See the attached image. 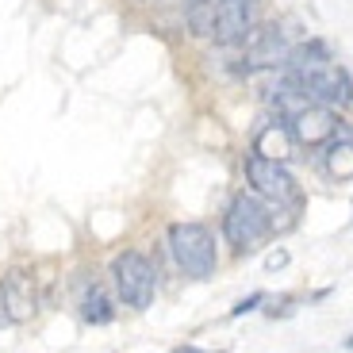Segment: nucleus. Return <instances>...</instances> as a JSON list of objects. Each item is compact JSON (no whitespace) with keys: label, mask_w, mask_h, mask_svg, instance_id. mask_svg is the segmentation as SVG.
<instances>
[{"label":"nucleus","mask_w":353,"mask_h":353,"mask_svg":"<svg viewBox=\"0 0 353 353\" xmlns=\"http://www.w3.org/2000/svg\"><path fill=\"white\" fill-rule=\"evenodd\" d=\"M292 43L288 31L281 23H261L254 27L242 43V73H257V70H281L288 58Z\"/></svg>","instance_id":"obj_5"},{"label":"nucleus","mask_w":353,"mask_h":353,"mask_svg":"<svg viewBox=\"0 0 353 353\" xmlns=\"http://www.w3.org/2000/svg\"><path fill=\"white\" fill-rule=\"evenodd\" d=\"M185 4V19L192 27V35H212V8L215 0H181Z\"/></svg>","instance_id":"obj_13"},{"label":"nucleus","mask_w":353,"mask_h":353,"mask_svg":"<svg viewBox=\"0 0 353 353\" xmlns=\"http://www.w3.org/2000/svg\"><path fill=\"white\" fill-rule=\"evenodd\" d=\"M0 300H4V319H8L12 327H23L31 323L39 311V281L31 269H8V273L0 276Z\"/></svg>","instance_id":"obj_8"},{"label":"nucleus","mask_w":353,"mask_h":353,"mask_svg":"<svg viewBox=\"0 0 353 353\" xmlns=\"http://www.w3.org/2000/svg\"><path fill=\"white\" fill-rule=\"evenodd\" d=\"M284 265H288V250H273V254L265 257V273H276Z\"/></svg>","instance_id":"obj_16"},{"label":"nucleus","mask_w":353,"mask_h":353,"mask_svg":"<svg viewBox=\"0 0 353 353\" xmlns=\"http://www.w3.org/2000/svg\"><path fill=\"white\" fill-rule=\"evenodd\" d=\"M115 292L108 288L104 281H97V276H85V281L77 284V315L81 323H88V327H108L115 319Z\"/></svg>","instance_id":"obj_11"},{"label":"nucleus","mask_w":353,"mask_h":353,"mask_svg":"<svg viewBox=\"0 0 353 353\" xmlns=\"http://www.w3.org/2000/svg\"><path fill=\"white\" fill-rule=\"evenodd\" d=\"M269 234H273V208L261 196H254L250 188L230 196L227 212H223V239H227V246L242 257V254H254Z\"/></svg>","instance_id":"obj_2"},{"label":"nucleus","mask_w":353,"mask_h":353,"mask_svg":"<svg viewBox=\"0 0 353 353\" xmlns=\"http://www.w3.org/2000/svg\"><path fill=\"white\" fill-rule=\"evenodd\" d=\"M342 119H338L334 108H323V104H307L303 112H296L288 119V131L296 139L300 150H319V146H327L330 139L338 134Z\"/></svg>","instance_id":"obj_9"},{"label":"nucleus","mask_w":353,"mask_h":353,"mask_svg":"<svg viewBox=\"0 0 353 353\" xmlns=\"http://www.w3.org/2000/svg\"><path fill=\"white\" fill-rule=\"evenodd\" d=\"M112 292L115 300L123 303L131 311H146L158 296V265L150 257L142 254V250H123V254L112 257Z\"/></svg>","instance_id":"obj_4"},{"label":"nucleus","mask_w":353,"mask_h":353,"mask_svg":"<svg viewBox=\"0 0 353 353\" xmlns=\"http://www.w3.org/2000/svg\"><path fill=\"white\" fill-rule=\"evenodd\" d=\"M284 77H288V73H284ZM292 81L323 108L342 112V108L353 104V77H350V70L338 65V62H327V65H319V70H311L307 77H292Z\"/></svg>","instance_id":"obj_6"},{"label":"nucleus","mask_w":353,"mask_h":353,"mask_svg":"<svg viewBox=\"0 0 353 353\" xmlns=\"http://www.w3.org/2000/svg\"><path fill=\"white\" fill-rule=\"evenodd\" d=\"M242 173H246V185L254 196H261L269 208H273V230H276V215H288V223L296 227V215L303 212V188L300 181L292 176V169L284 161H269L261 154L250 150L242 158Z\"/></svg>","instance_id":"obj_1"},{"label":"nucleus","mask_w":353,"mask_h":353,"mask_svg":"<svg viewBox=\"0 0 353 353\" xmlns=\"http://www.w3.org/2000/svg\"><path fill=\"white\" fill-rule=\"evenodd\" d=\"M265 303V292H250L246 300H239L234 307H230V319H242V315H250V311H257Z\"/></svg>","instance_id":"obj_15"},{"label":"nucleus","mask_w":353,"mask_h":353,"mask_svg":"<svg viewBox=\"0 0 353 353\" xmlns=\"http://www.w3.org/2000/svg\"><path fill=\"white\" fill-rule=\"evenodd\" d=\"M345 345H350V350H353V338H350V342H345Z\"/></svg>","instance_id":"obj_19"},{"label":"nucleus","mask_w":353,"mask_h":353,"mask_svg":"<svg viewBox=\"0 0 353 353\" xmlns=\"http://www.w3.org/2000/svg\"><path fill=\"white\" fill-rule=\"evenodd\" d=\"M319 169H323V176L330 185L353 181V127L350 123L338 127V134L327 146H319Z\"/></svg>","instance_id":"obj_12"},{"label":"nucleus","mask_w":353,"mask_h":353,"mask_svg":"<svg viewBox=\"0 0 353 353\" xmlns=\"http://www.w3.org/2000/svg\"><path fill=\"white\" fill-rule=\"evenodd\" d=\"M265 303L269 307H261L269 319H276V315H292L296 311V296H265Z\"/></svg>","instance_id":"obj_14"},{"label":"nucleus","mask_w":353,"mask_h":353,"mask_svg":"<svg viewBox=\"0 0 353 353\" xmlns=\"http://www.w3.org/2000/svg\"><path fill=\"white\" fill-rule=\"evenodd\" d=\"M0 323H8V319H4V300H0Z\"/></svg>","instance_id":"obj_18"},{"label":"nucleus","mask_w":353,"mask_h":353,"mask_svg":"<svg viewBox=\"0 0 353 353\" xmlns=\"http://www.w3.org/2000/svg\"><path fill=\"white\" fill-rule=\"evenodd\" d=\"M250 150L269 158V161H284V165H288L292 158H300V146L292 139L288 123L276 119V115H261V119H257L254 134H250Z\"/></svg>","instance_id":"obj_10"},{"label":"nucleus","mask_w":353,"mask_h":353,"mask_svg":"<svg viewBox=\"0 0 353 353\" xmlns=\"http://www.w3.org/2000/svg\"><path fill=\"white\" fill-rule=\"evenodd\" d=\"M173 353H208V350H200V345H181V350H173Z\"/></svg>","instance_id":"obj_17"},{"label":"nucleus","mask_w":353,"mask_h":353,"mask_svg":"<svg viewBox=\"0 0 353 353\" xmlns=\"http://www.w3.org/2000/svg\"><path fill=\"white\" fill-rule=\"evenodd\" d=\"M165 246L173 265L192 281H208L219 269V246H215V234L203 223H169Z\"/></svg>","instance_id":"obj_3"},{"label":"nucleus","mask_w":353,"mask_h":353,"mask_svg":"<svg viewBox=\"0 0 353 353\" xmlns=\"http://www.w3.org/2000/svg\"><path fill=\"white\" fill-rule=\"evenodd\" d=\"M257 27V0H215L212 8V35L215 46H242Z\"/></svg>","instance_id":"obj_7"}]
</instances>
